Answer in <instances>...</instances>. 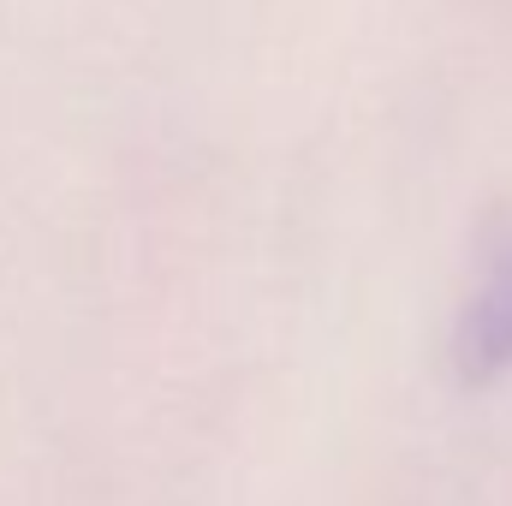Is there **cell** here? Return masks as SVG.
Instances as JSON below:
<instances>
[{
	"label": "cell",
	"instance_id": "obj_1",
	"mask_svg": "<svg viewBox=\"0 0 512 506\" xmlns=\"http://www.w3.org/2000/svg\"><path fill=\"white\" fill-rule=\"evenodd\" d=\"M459 370L471 381H489L512 370V262L477 292L465 334H459Z\"/></svg>",
	"mask_w": 512,
	"mask_h": 506
}]
</instances>
